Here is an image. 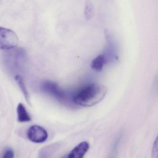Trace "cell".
Here are the masks:
<instances>
[{
    "label": "cell",
    "mask_w": 158,
    "mask_h": 158,
    "mask_svg": "<svg viewBox=\"0 0 158 158\" xmlns=\"http://www.w3.org/2000/svg\"><path fill=\"white\" fill-rule=\"evenodd\" d=\"M107 88L99 83H92L86 85L75 94L73 102L76 105L84 107L95 105L101 101L106 96Z\"/></svg>",
    "instance_id": "obj_1"
},
{
    "label": "cell",
    "mask_w": 158,
    "mask_h": 158,
    "mask_svg": "<svg viewBox=\"0 0 158 158\" xmlns=\"http://www.w3.org/2000/svg\"><path fill=\"white\" fill-rule=\"evenodd\" d=\"M19 39L12 30L0 27V49L9 50L17 46Z\"/></svg>",
    "instance_id": "obj_2"
},
{
    "label": "cell",
    "mask_w": 158,
    "mask_h": 158,
    "mask_svg": "<svg viewBox=\"0 0 158 158\" xmlns=\"http://www.w3.org/2000/svg\"><path fill=\"white\" fill-rule=\"evenodd\" d=\"M28 138L35 143H42L48 138V133L45 129L39 125H33L28 129L27 133Z\"/></svg>",
    "instance_id": "obj_3"
},
{
    "label": "cell",
    "mask_w": 158,
    "mask_h": 158,
    "mask_svg": "<svg viewBox=\"0 0 158 158\" xmlns=\"http://www.w3.org/2000/svg\"><path fill=\"white\" fill-rule=\"evenodd\" d=\"M42 90L44 93L51 95L58 100H63L65 98V94L56 83L51 81H45L43 83Z\"/></svg>",
    "instance_id": "obj_4"
},
{
    "label": "cell",
    "mask_w": 158,
    "mask_h": 158,
    "mask_svg": "<svg viewBox=\"0 0 158 158\" xmlns=\"http://www.w3.org/2000/svg\"><path fill=\"white\" fill-rule=\"evenodd\" d=\"M89 148V145L87 142H81L70 152L68 157L69 158H83Z\"/></svg>",
    "instance_id": "obj_5"
},
{
    "label": "cell",
    "mask_w": 158,
    "mask_h": 158,
    "mask_svg": "<svg viewBox=\"0 0 158 158\" xmlns=\"http://www.w3.org/2000/svg\"><path fill=\"white\" fill-rule=\"evenodd\" d=\"M18 121L20 123L28 122L31 120V118L28 113L25 106L22 103H19L17 108Z\"/></svg>",
    "instance_id": "obj_6"
},
{
    "label": "cell",
    "mask_w": 158,
    "mask_h": 158,
    "mask_svg": "<svg viewBox=\"0 0 158 158\" xmlns=\"http://www.w3.org/2000/svg\"><path fill=\"white\" fill-rule=\"evenodd\" d=\"M106 63V58L104 55L100 54L92 61L91 67L95 71L100 72L103 69Z\"/></svg>",
    "instance_id": "obj_7"
},
{
    "label": "cell",
    "mask_w": 158,
    "mask_h": 158,
    "mask_svg": "<svg viewBox=\"0 0 158 158\" xmlns=\"http://www.w3.org/2000/svg\"><path fill=\"white\" fill-rule=\"evenodd\" d=\"M15 80L19 86L21 92L23 93L27 102L29 104H30L29 95L28 92L27 90V87H26L23 77L20 75H16L15 77Z\"/></svg>",
    "instance_id": "obj_8"
},
{
    "label": "cell",
    "mask_w": 158,
    "mask_h": 158,
    "mask_svg": "<svg viewBox=\"0 0 158 158\" xmlns=\"http://www.w3.org/2000/svg\"><path fill=\"white\" fill-rule=\"evenodd\" d=\"M56 147L52 145L44 148L40 151L38 158H50L55 151Z\"/></svg>",
    "instance_id": "obj_9"
},
{
    "label": "cell",
    "mask_w": 158,
    "mask_h": 158,
    "mask_svg": "<svg viewBox=\"0 0 158 158\" xmlns=\"http://www.w3.org/2000/svg\"><path fill=\"white\" fill-rule=\"evenodd\" d=\"M93 11H94V6L91 1L87 0L85 4V7L84 15L85 17L86 20L91 19L93 16Z\"/></svg>",
    "instance_id": "obj_10"
},
{
    "label": "cell",
    "mask_w": 158,
    "mask_h": 158,
    "mask_svg": "<svg viewBox=\"0 0 158 158\" xmlns=\"http://www.w3.org/2000/svg\"><path fill=\"white\" fill-rule=\"evenodd\" d=\"M151 158H158V135L153 144Z\"/></svg>",
    "instance_id": "obj_11"
},
{
    "label": "cell",
    "mask_w": 158,
    "mask_h": 158,
    "mask_svg": "<svg viewBox=\"0 0 158 158\" xmlns=\"http://www.w3.org/2000/svg\"><path fill=\"white\" fill-rule=\"evenodd\" d=\"M14 152L11 149H7L5 151L2 158H14Z\"/></svg>",
    "instance_id": "obj_12"
},
{
    "label": "cell",
    "mask_w": 158,
    "mask_h": 158,
    "mask_svg": "<svg viewBox=\"0 0 158 158\" xmlns=\"http://www.w3.org/2000/svg\"><path fill=\"white\" fill-rule=\"evenodd\" d=\"M61 158H68V157H67V156H64V157H62Z\"/></svg>",
    "instance_id": "obj_13"
}]
</instances>
